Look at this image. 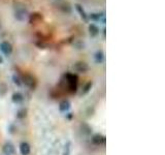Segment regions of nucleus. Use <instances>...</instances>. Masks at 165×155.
Here are the masks:
<instances>
[{"label":"nucleus","mask_w":165,"mask_h":155,"mask_svg":"<svg viewBox=\"0 0 165 155\" xmlns=\"http://www.w3.org/2000/svg\"><path fill=\"white\" fill-rule=\"evenodd\" d=\"M76 11L80 12V18L84 19V20H87V19H88V16L86 15V12L84 11L83 7H82V6H80V4H76Z\"/></svg>","instance_id":"9b49d317"},{"label":"nucleus","mask_w":165,"mask_h":155,"mask_svg":"<svg viewBox=\"0 0 165 155\" xmlns=\"http://www.w3.org/2000/svg\"><path fill=\"white\" fill-rule=\"evenodd\" d=\"M89 32H90V35H91V36H96V35L99 33V29L96 25L91 24L89 26Z\"/></svg>","instance_id":"9d476101"},{"label":"nucleus","mask_w":165,"mask_h":155,"mask_svg":"<svg viewBox=\"0 0 165 155\" xmlns=\"http://www.w3.org/2000/svg\"><path fill=\"white\" fill-rule=\"evenodd\" d=\"M23 82L25 83L26 86L30 87V88H34L35 87V80H34V78L30 75H25L23 77Z\"/></svg>","instance_id":"7ed1b4c3"},{"label":"nucleus","mask_w":165,"mask_h":155,"mask_svg":"<svg viewBox=\"0 0 165 155\" xmlns=\"http://www.w3.org/2000/svg\"><path fill=\"white\" fill-rule=\"evenodd\" d=\"M3 152L6 155H11L15 153V147L11 143H6L4 146H3Z\"/></svg>","instance_id":"39448f33"},{"label":"nucleus","mask_w":165,"mask_h":155,"mask_svg":"<svg viewBox=\"0 0 165 155\" xmlns=\"http://www.w3.org/2000/svg\"><path fill=\"white\" fill-rule=\"evenodd\" d=\"M18 117L19 118H24L26 116V110H20V111L18 112Z\"/></svg>","instance_id":"4468645a"},{"label":"nucleus","mask_w":165,"mask_h":155,"mask_svg":"<svg viewBox=\"0 0 165 155\" xmlns=\"http://www.w3.org/2000/svg\"><path fill=\"white\" fill-rule=\"evenodd\" d=\"M2 62V59H1V58H0V63H1Z\"/></svg>","instance_id":"f3484780"},{"label":"nucleus","mask_w":165,"mask_h":155,"mask_svg":"<svg viewBox=\"0 0 165 155\" xmlns=\"http://www.w3.org/2000/svg\"><path fill=\"white\" fill-rule=\"evenodd\" d=\"M30 145H29L28 143H25V142H23V143H21L20 145V152L22 155H29L30 154Z\"/></svg>","instance_id":"20e7f679"},{"label":"nucleus","mask_w":165,"mask_h":155,"mask_svg":"<svg viewBox=\"0 0 165 155\" xmlns=\"http://www.w3.org/2000/svg\"><path fill=\"white\" fill-rule=\"evenodd\" d=\"M91 86H92V84H91V83H89L88 85L86 86V88H85V91H84V93L88 92V90H89V88H90V87H91Z\"/></svg>","instance_id":"dca6fc26"},{"label":"nucleus","mask_w":165,"mask_h":155,"mask_svg":"<svg viewBox=\"0 0 165 155\" xmlns=\"http://www.w3.org/2000/svg\"><path fill=\"white\" fill-rule=\"evenodd\" d=\"M12 80H14V83H15V84H17L18 86H21L22 82H21L20 78H19L18 76H14V77H12Z\"/></svg>","instance_id":"ddd939ff"},{"label":"nucleus","mask_w":165,"mask_h":155,"mask_svg":"<svg viewBox=\"0 0 165 155\" xmlns=\"http://www.w3.org/2000/svg\"><path fill=\"white\" fill-rule=\"evenodd\" d=\"M59 109H60L61 112H66V111H68V110L70 109V102H69L68 101H63L62 102L60 103Z\"/></svg>","instance_id":"6e6552de"},{"label":"nucleus","mask_w":165,"mask_h":155,"mask_svg":"<svg viewBox=\"0 0 165 155\" xmlns=\"http://www.w3.org/2000/svg\"><path fill=\"white\" fill-rule=\"evenodd\" d=\"M41 20H43V16L40 14H38V12H34V14H32L30 16V23L32 24L38 23V22H40Z\"/></svg>","instance_id":"0eeeda50"},{"label":"nucleus","mask_w":165,"mask_h":155,"mask_svg":"<svg viewBox=\"0 0 165 155\" xmlns=\"http://www.w3.org/2000/svg\"><path fill=\"white\" fill-rule=\"evenodd\" d=\"M92 142L95 145H101V144H103L105 142V138L103 137V135H101V134H95V135H93Z\"/></svg>","instance_id":"423d86ee"},{"label":"nucleus","mask_w":165,"mask_h":155,"mask_svg":"<svg viewBox=\"0 0 165 155\" xmlns=\"http://www.w3.org/2000/svg\"><path fill=\"white\" fill-rule=\"evenodd\" d=\"M91 18L93 19V20H99V19H100V15L99 14H93L91 16Z\"/></svg>","instance_id":"2eb2a0df"},{"label":"nucleus","mask_w":165,"mask_h":155,"mask_svg":"<svg viewBox=\"0 0 165 155\" xmlns=\"http://www.w3.org/2000/svg\"><path fill=\"white\" fill-rule=\"evenodd\" d=\"M0 51L4 55H6V56H8L12 52V46L8 41H2V43L0 44Z\"/></svg>","instance_id":"f257e3e1"},{"label":"nucleus","mask_w":165,"mask_h":155,"mask_svg":"<svg viewBox=\"0 0 165 155\" xmlns=\"http://www.w3.org/2000/svg\"><path fill=\"white\" fill-rule=\"evenodd\" d=\"M73 68L76 70V72L79 73H86L87 70L89 69V66L88 64H87L86 62H83V61H80V62H77L74 64Z\"/></svg>","instance_id":"f03ea898"},{"label":"nucleus","mask_w":165,"mask_h":155,"mask_svg":"<svg viewBox=\"0 0 165 155\" xmlns=\"http://www.w3.org/2000/svg\"><path fill=\"white\" fill-rule=\"evenodd\" d=\"M11 99H12V101L16 102V103H20V102L23 101L24 97L20 92H17V93H14V94H12Z\"/></svg>","instance_id":"1a4fd4ad"},{"label":"nucleus","mask_w":165,"mask_h":155,"mask_svg":"<svg viewBox=\"0 0 165 155\" xmlns=\"http://www.w3.org/2000/svg\"><path fill=\"white\" fill-rule=\"evenodd\" d=\"M103 58H104V55H103V53L101 51H98L95 54V60H96L97 63H101L103 61Z\"/></svg>","instance_id":"f8f14e48"}]
</instances>
